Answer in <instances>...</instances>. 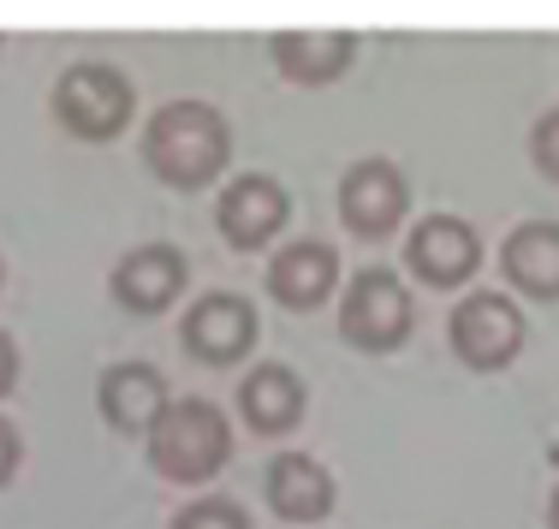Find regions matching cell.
I'll return each mask as SVG.
<instances>
[{
	"label": "cell",
	"instance_id": "16",
	"mask_svg": "<svg viewBox=\"0 0 559 529\" xmlns=\"http://www.w3.org/2000/svg\"><path fill=\"white\" fill-rule=\"evenodd\" d=\"M352 31H280L274 36V65L292 84H328L352 65Z\"/></svg>",
	"mask_w": 559,
	"mask_h": 529
},
{
	"label": "cell",
	"instance_id": "13",
	"mask_svg": "<svg viewBox=\"0 0 559 529\" xmlns=\"http://www.w3.org/2000/svg\"><path fill=\"white\" fill-rule=\"evenodd\" d=\"M334 286H340V256L322 238H298V244H286L269 262V292L286 310H316V303H328Z\"/></svg>",
	"mask_w": 559,
	"mask_h": 529
},
{
	"label": "cell",
	"instance_id": "4",
	"mask_svg": "<svg viewBox=\"0 0 559 529\" xmlns=\"http://www.w3.org/2000/svg\"><path fill=\"white\" fill-rule=\"evenodd\" d=\"M55 119L72 137L84 143H108L131 125V84L119 65L84 60V65H66L60 84H55Z\"/></svg>",
	"mask_w": 559,
	"mask_h": 529
},
{
	"label": "cell",
	"instance_id": "2",
	"mask_svg": "<svg viewBox=\"0 0 559 529\" xmlns=\"http://www.w3.org/2000/svg\"><path fill=\"white\" fill-rule=\"evenodd\" d=\"M143 446H150V470L162 482L203 488L233 465V422L215 399H167Z\"/></svg>",
	"mask_w": 559,
	"mask_h": 529
},
{
	"label": "cell",
	"instance_id": "10",
	"mask_svg": "<svg viewBox=\"0 0 559 529\" xmlns=\"http://www.w3.org/2000/svg\"><path fill=\"white\" fill-rule=\"evenodd\" d=\"M286 215H292V196L280 191L274 179H262V173L233 179V184L221 191V208H215L221 238H226L233 250H262L280 227H286Z\"/></svg>",
	"mask_w": 559,
	"mask_h": 529
},
{
	"label": "cell",
	"instance_id": "14",
	"mask_svg": "<svg viewBox=\"0 0 559 529\" xmlns=\"http://www.w3.org/2000/svg\"><path fill=\"white\" fill-rule=\"evenodd\" d=\"M238 417L257 434H292L304 422V381L286 363H257L238 381Z\"/></svg>",
	"mask_w": 559,
	"mask_h": 529
},
{
	"label": "cell",
	"instance_id": "7",
	"mask_svg": "<svg viewBox=\"0 0 559 529\" xmlns=\"http://www.w3.org/2000/svg\"><path fill=\"white\" fill-rule=\"evenodd\" d=\"M476 262H483V238H476V227L459 215H429L405 238V268L417 274L423 286H441V292L471 280Z\"/></svg>",
	"mask_w": 559,
	"mask_h": 529
},
{
	"label": "cell",
	"instance_id": "18",
	"mask_svg": "<svg viewBox=\"0 0 559 529\" xmlns=\"http://www.w3.org/2000/svg\"><path fill=\"white\" fill-rule=\"evenodd\" d=\"M530 155H536V167L559 184V108L536 119V131H530Z\"/></svg>",
	"mask_w": 559,
	"mask_h": 529
},
{
	"label": "cell",
	"instance_id": "9",
	"mask_svg": "<svg viewBox=\"0 0 559 529\" xmlns=\"http://www.w3.org/2000/svg\"><path fill=\"white\" fill-rule=\"evenodd\" d=\"M185 256L173 244H138V250H126V256L114 262V303L119 310H131V315H162L179 303L185 292Z\"/></svg>",
	"mask_w": 559,
	"mask_h": 529
},
{
	"label": "cell",
	"instance_id": "5",
	"mask_svg": "<svg viewBox=\"0 0 559 529\" xmlns=\"http://www.w3.org/2000/svg\"><path fill=\"white\" fill-rule=\"evenodd\" d=\"M447 334H452V357H459L464 369L500 375V369L518 363V351H524V315H518V303L506 292H471L452 310Z\"/></svg>",
	"mask_w": 559,
	"mask_h": 529
},
{
	"label": "cell",
	"instance_id": "15",
	"mask_svg": "<svg viewBox=\"0 0 559 529\" xmlns=\"http://www.w3.org/2000/svg\"><path fill=\"white\" fill-rule=\"evenodd\" d=\"M500 268L524 298L554 303L559 298V220H530V227H518L500 250Z\"/></svg>",
	"mask_w": 559,
	"mask_h": 529
},
{
	"label": "cell",
	"instance_id": "20",
	"mask_svg": "<svg viewBox=\"0 0 559 529\" xmlns=\"http://www.w3.org/2000/svg\"><path fill=\"white\" fill-rule=\"evenodd\" d=\"M12 387H19V346H12L7 334H0V399H7Z\"/></svg>",
	"mask_w": 559,
	"mask_h": 529
},
{
	"label": "cell",
	"instance_id": "19",
	"mask_svg": "<svg viewBox=\"0 0 559 529\" xmlns=\"http://www.w3.org/2000/svg\"><path fill=\"white\" fill-rule=\"evenodd\" d=\"M19 458H24V441H19V429H12L7 417H0V488L19 476Z\"/></svg>",
	"mask_w": 559,
	"mask_h": 529
},
{
	"label": "cell",
	"instance_id": "8",
	"mask_svg": "<svg viewBox=\"0 0 559 529\" xmlns=\"http://www.w3.org/2000/svg\"><path fill=\"white\" fill-rule=\"evenodd\" d=\"M405 203H411V191H405V173L393 161H357L340 179V220L352 238H369V244L399 232Z\"/></svg>",
	"mask_w": 559,
	"mask_h": 529
},
{
	"label": "cell",
	"instance_id": "1",
	"mask_svg": "<svg viewBox=\"0 0 559 529\" xmlns=\"http://www.w3.org/2000/svg\"><path fill=\"white\" fill-rule=\"evenodd\" d=\"M226 155H233V125L209 101H167L143 125V161L173 191H203L209 179H221Z\"/></svg>",
	"mask_w": 559,
	"mask_h": 529
},
{
	"label": "cell",
	"instance_id": "21",
	"mask_svg": "<svg viewBox=\"0 0 559 529\" xmlns=\"http://www.w3.org/2000/svg\"><path fill=\"white\" fill-rule=\"evenodd\" d=\"M548 529H559V488H554V500H548Z\"/></svg>",
	"mask_w": 559,
	"mask_h": 529
},
{
	"label": "cell",
	"instance_id": "11",
	"mask_svg": "<svg viewBox=\"0 0 559 529\" xmlns=\"http://www.w3.org/2000/svg\"><path fill=\"white\" fill-rule=\"evenodd\" d=\"M262 494H269V506H274L286 524H322L328 512H334L340 488H334V476H328L322 458H310V453H280L274 465L262 470Z\"/></svg>",
	"mask_w": 559,
	"mask_h": 529
},
{
	"label": "cell",
	"instance_id": "3",
	"mask_svg": "<svg viewBox=\"0 0 559 529\" xmlns=\"http://www.w3.org/2000/svg\"><path fill=\"white\" fill-rule=\"evenodd\" d=\"M411 322H417V303H411L405 280L393 268H364L352 274L340 298V339L357 351H399L411 339Z\"/></svg>",
	"mask_w": 559,
	"mask_h": 529
},
{
	"label": "cell",
	"instance_id": "17",
	"mask_svg": "<svg viewBox=\"0 0 559 529\" xmlns=\"http://www.w3.org/2000/svg\"><path fill=\"white\" fill-rule=\"evenodd\" d=\"M173 529H257V524H250V512L238 506V500L203 494V500H191L185 512H173Z\"/></svg>",
	"mask_w": 559,
	"mask_h": 529
},
{
	"label": "cell",
	"instance_id": "12",
	"mask_svg": "<svg viewBox=\"0 0 559 529\" xmlns=\"http://www.w3.org/2000/svg\"><path fill=\"white\" fill-rule=\"evenodd\" d=\"M96 405L119 434H150L155 417L167 411V381L155 363H114L96 387Z\"/></svg>",
	"mask_w": 559,
	"mask_h": 529
},
{
	"label": "cell",
	"instance_id": "6",
	"mask_svg": "<svg viewBox=\"0 0 559 529\" xmlns=\"http://www.w3.org/2000/svg\"><path fill=\"white\" fill-rule=\"evenodd\" d=\"M185 351L209 369H233L238 357H250L257 346V303L238 292H209L185 310Z\"/></svg>",
	"mask_w": 559,
	"mask_h": 529
}]
</instances>
